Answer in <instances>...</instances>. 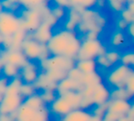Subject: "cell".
<instances>
[{
  "mask_svg": "<svg viewBox=\"0 0 134 121\" xmlns=\"http://www.w3.org/2000/svg\"><path fill=\"white\" fill-rule=\"evenodd\" d=\"M96 62H97V66L103 68V69L110 70L112 68L111 64H109V62L108 61V59H107V57H106L105 54H103V55L99 56L98 58H97Z\"/></svg>",
  "mask_w": 134,
  "mask_h": 121,
  "instance_id": "ab89813d",
  "label": "cell"
},
{
  "mask_svg": "<svg viewBox=\"0 0 134 121\" xmlns=\"http://www.w3.org/2000/svg\"><path fill=\"white\" fill-rule=\"evenodd\" d=\"M110 99L111 100H132L131 96L126 88H113L110 89Z\"/></svg>",
  "mask_w": 134,
  "mask_h": 121,
  "instance_id": "83f0119b",
  "label": "cell"
},
{
  "mask_svg": "<svg viewBox=\"0 0 134 121\" xmlns=\"http://www.w3.org/2000/svg\"><path fill=\"white\" fill-rule=\"evenodd\" d=\"M82 21V13L75 8L68 10L66 20L63 25V28L70 31H76L77 27Z\"/></svg>",
  "mask_w": 134,
  "mask_h": 121,
  "instance_id": "ac0fdd59",
  "label": "cell"
},
{
  "mask_svg": "<svg viewBox=\"0 0 134 121\" xmlns=\"http://www.w3.org/2000/svg\"><path fill=\"white\" fill-rule=\"evenodd\" d=\"M23 104L34 110H41L42 108L46 107V105H45V103L41 99L40 93H36L34 95H32L31 96H29L27 98H25Z\"/></svg>",
  "mask_w": 134,
  "mask_h": 121,
  "instance_id": "603a6c76",
  "label": "cell"
},
{
  "mask_svg": "<svg viewBox=\"0 0 134 121\" xmlns=\"http://www.w3.org/2000/svg\"><path fill=\"white\" fill-rule=\"evenodd\" d=\"M1 70H2L3 77H6L9 80L19 76V73H20V68L14 65V64H8V62H6L1 67Z\"/></svg>",
  "mask_w": 134,
  "mask_h": 121,
  "instance_id": "484cf974",
  "label": "cell"
},
{
  "mask_svg": "<svg viewBox=\"0 0 134 121\" xmlns=\"http://www.w3.org/2000/svg\"><path fill=\"white\" fill-rule=\"evenodd\" d=\"M119 17L122 19H124L126 22H128L129 24H131L134 23V14H132L130 10H128L127 8H125L120 14H119Z\"/></svg>",
  "mask_w": 134,
  "mask_h": 121,
  "instance_id": "60d3db41",
  "label": "cell"
},
{
  "mask_svg": "<svg viewBox=\"0 0 134 121\" xmlns=\"http://www.w3.org/2000/svg\"><path fill=\"white\" fill-rule=\"evenodd\" d=\"M131 106V102L127 100H111L108 103V113L119 117H126Z\"/></svg>",
  "mask_w": 134,
  "mask_h": 121,
  "instance_id": "5bb4252c",
  "label": "cell"
},
{
  "mask_svg": "<svg viewBox=\"0 0 134 121\" xmlns=\"http://www.w3.org/2000/svg\"><path fill=\"white\" fill-rule=\"evenodd\" d=\"M81 43L82 41L79 39L76 31L62 28L53 34L51 41L47 43V48L52 56H65L75 60Z\"/></svg>",
  "mask_w": 134,
  "mask_h": 121,
  "instance_id": "6da1fadb",
  "label": "cell"
},
{
  "mask_svg": "<svg viewBox=\"0 0 134 121\" xmlns=\"http://www.w3.org/2000/svg\"><path fill=\"white\" fill-rule=\"evenodd\" d=\"M23 84V81L20 79V77L18 76L14 79H11L8 83V88L6 90L5 95H20V88Z\"/></svg>",
  "mask_w": 134,
  "mask_h": 121,
  "instance_id": "4316f807",
  "label": "cell"
},
{
  "mask_svg": "<svg viewBox=\"0 0 134 121\" xmlns=\"http://www.w3.org/2000/svg\"><path fill=\"white\" fill-rule=\"evenodd\" d=\"M106 51V47L99 39L89 41V39H82V43H81L80 50L76 56V60L77 61L97 60V58L105 54Z\"/></svg>",
  "mask_w": 134,
  "mask_h": 121,
  "instance_id": "5b68a950",
  "label": "cell"
},
{
  "mask_svg": "<svg viewBox=\"0 0 134 121\" xmlns=\"http://www.w3.org/2000/svg\"><path fill=\"white\" fill-rule=\"evenodd\" d=\"M134 72L133 68H130L122 64H119L108 70L106 75V83L111 89L113 88H125L126 83L130 75Z\"/></svg>",
  "mask_w": 134,
  "mask_h": 121,
  "instance_id": "277c9868",
  "label": "cell"
},
{
  "mask_svg": "<svg viewBox=\"0 0 134 121\" xmlns=\"http://www.w3.org/2000/svg\"><path fill=\"white\" fill-rule=\"evenodd\" d=\"M40 95H41V99L45 105H51L56 100L58 97V95L56 91H52V90H45V91L40 92Z\"/></svg>",
  "mask_w": 134,
  "mask_h": 121,
  "instance_id": "836d02e7",
  "label": "cell"
},
{
  "mask_svg": "<svg viewBox=\"0 0 134 121\" xmlns=\"http://www.w3.org/2000/svg\"><path fill=\"white\" fill-rule=\"evenodd\" d=\"M92 100L95 104V106L108 103V101L110 100V89L108 87V85H106L104 83L97 84L92 95Z\"/></svg>",
  "mask_w": 134,
  "mask_h": 121,
  "instance_id": "2e32d148",
  "label": "cell"
},
{
  "mask_svg": "<svg viewBox=\"0 0 134 121\" xmlns=\"http://www.w3.org/2000/svg\"><path fill=\"white\" fill-rule=\"evenodd\" d=\"M21 19L14 12L1 10L0 13V34L3 37H11L21 30Z\"/></svg>",
  "mask_w": 134,
  "mask_h": 121,
  "instance_id": "8992f818",
  "label": "cell"
},
{
  "mask_svg": "<svg viewBox=\"0 0 134 121\" xmlns=\"http://www.w3.org/2000/svg\"><path fill=\"white\" fill-rule=\"evenodd\" d=\"M0 4H1V10H7L14 13H16L19 8H22L19 4V1H14V0H2Z\"/></svg>",
  "mask_w": 134,
  "mask_h": 121,
  "instance_id": "4dcf8cb0",
  "label": "cell"
},
{
  "mask_svg": "<svg viewBox=\"0 0 134 121\" xmlns=\"http://www.w3.org/2000/svg\"><path fill=\"white\" fill-rule=\"evenodd\" d=\"M79 83L84 86H89V85H97L98 84H101L102 82V77L100 76L97 72L93 73H87V74H84L83 73L82 77L79 80Z\"/></svg>",
  "mask_w": 134,
  "mask_h": 121,
  "instance_id": "d4e9b609",
  "label": "cell"
},
{
  "mask_svg": "<svg viewBox=\"0 0 134 121\" xmlns=\"http://www.w3.org/2000/svg\"><path fill=\"white\" fill-rule=\"evenodd\" d=\"M41 70L40 65L34 62H29L25 66L20 69L19 77L24 84H34L41 73Z\"/></svg>",
  "mask_w": 134,
  "mask_h": 121,
  "instance_id": "4fadbf2b",
  "label": "cell"
},
{
  "mask_svg": "<svg viewBox=\"0 0 134 121\" xmlns=\"http://www.w3.org/2000/svg\"><path fill=\"white\" fill-rule=\"evenodd\" d=\"M45 73H47V75H48L52 81H54L55 83L59 84L61 81L64 80L65 78L68 77V73H69V72L61 71V70H50V71H47V72H45Z\"/></svg>",
  "mask_w": 134,
  "mask_h": 121,
  "instance_id": "1f68e13d",
  "label": "cell"
},
{
  "mask_svg": "<svg viewBox=\"0 0 134 121\" xmlns=\"http://www.w3.org/2000/svg\"><path fill=\"white\" fill-rule=\"evenodd\" d=\"M50 8L52 14L58 20H61V19H64L67 16V13H68V10L66 8H63L60 6H57V5H53L52 7H50Z\"/></svg>",
  "mask_w": 134,
  "mask_h": 121,
  "instance_id": "d590c367",
  "label": "cell"
},
{
  "mask_svg": "<svg viewBox=\"0 0 134 121\" xmlns=\"http://www.w3.org/2000/svg\"><path fill=\"white\" fill-rule=\"evenodd\" d=\"M127 117H128L130 121H134V100L133 102H131V106H130V109L129 111Z\"/></svg>",
  "mask_w": 134,
  "mask_h": 121,
  "instance_id": "7dc6e473",
  "label": "cell"
},
{
  "mask_svg": "<svg viewBox=\"0 0 134 121\" xmlns=\"http://www.w3.org/2000/svg\"><path fill=\"white\" fill-rule=\"evenodd\" d=\"M118 121H130L129 120V118H128V117H120V118L119 119Z\"/></svg>",
  "mask_w": 134,
  "mask_h": 121,
  "instance_id": "f907efd6",
  "label": "cell"
},
{
  "mask_svg": "<svg viewBox=\"0 0 134 121\" xmlns=\"http://www.w3.org/2000/svg\"><path fill=\"white\" fill-rule=\"evenodd\" d=\"M73 110H75V108L72 106L71 102L63 95H58L56 100L50 105L51 113L53 114L54 116L59 117L60 118L66 116L67 114H69Z\"/></svg>",
  "mask_w": 134,
  "mask_h": 121,
  "instance_id": "7c38bea8",
  "label": "cell"
},
{
  "mask_svg": "<svg viewBox=\"0 0 134 121\" xmlns=\"http://www.w3.org/2000/svg\"><path fill=\"white\" fill-rule=\"evenodd\" d=\"M53 32H52V27L51 26L49 23L44 22L43 21L40 27L30 35L32 36L35 41H37L39 43L43 45H47V43L51 41V39L53 36Z\"/></svg>",
  "mask_w": 134,
  "mask_h": 121,
  "instance_id": "9a60e30c",
  "label": "cell"
},
{
  "mask_svg": "<svg viewBox=\"0 0 134 121\" xmlns=\"http://www.w3.org/2000/svg\"><path fill=\"white\" fill-rule=\"evenodd\" d=\"M49 110L46 107L41 110H34L21 105L15 113V121H48Z\"/></svg>",
  "mask_w": 134,
  "mask_h": 121,
  "instance_id": "9c48e42d",
  "label": "cell"
},
{
  "mask_svg": "<svg viewBox=\"0 0 134 121\" xmlns=\"http://www.w3.org/2000/svg\"><path fill=\"white\" fill-rule=\"evenodd\" d=\"M125 88H126L128 93L130 94V95L131 96L132 100H134V72L130 75V77H129L128 80H127Z\"/></svg>",
  "mask_w": 134,
  "mask_h": 121,
  "instance_id": "f35d334b",
  "label": "cell"
},
{
  "mask_svg": "<svg viewBox=\"0 0 134 121\" xmlns=\"http://www.w3.org/2000/svg\"><path fill=\"white\" fill-rule=\"evenodd\" d=\"M75 67L84 74L93 73L97 72V64L96 60H85V61H76Z\"/></svg>",
  "mask_w": 134,
  "mask_h": 121,
  "instance_id": "44dd1931",
  "label": "cell"
},
{
  "mask_svg": "<svg viewBox=\"0 0 134 121\" xmlns=\"http://www.w3.org/2000/svg\"><path fill=\"white\" fill-rule=\"evenodd\" d=\"M129 27V23L126 22L124 19H122L120 17H118L115 20V28L118 30H121V31H126L127 28Z\"/></svg>",
  "mask_w": 134,
  "mask_h": 121,
  "instance_id": "b9f144b4",
  "label": "cell"
},
{
  "mask_svg": "<svg viewBox=\"0 0 134 121\" xmlns=\"http://www.w3.org/2000/svg\"><path fill=\"white\" fill-rule=\"evenodd\" d=\"M82 89L83 85L78 81L73 80V79L67 77L58 84L56 93L58 95H62L66 93H69V92H80Z\"/></svg>",
  "mask_w": 134,
  "mask_h": 121,
  "instance_id": "e0dca14e",
  "label": "cell"
},
{
  "mask_svg": "<svg viewBox=\"0 0 134 121\" xmlns=\"http://www.w3.org/2000/svg\"><path fill=\"white\" fill-rule=\"evenodd\" d=\"M28 35L29 34L27 33L26 30L21 28L17 33H15L13 36H11L12 43H11V48L9 49V50H20L23 42L26 39V38L28 37Z\"/></svg>",
  "mask_w": 134,
  "mask_h": 121,
  "instance_id": "cb8c5ba5",
  "label": "cell"
},
{
  "mask_svg": "<svg viewBox=\"0 0 134 121\" xmlns=\"http://www.w3.org/2000/svg\"><path fill=\"white\" fill-rule=\"evenodd\" d=\"M41 8L38 9H24L23 8V10L21 11V15L19 16L21 19V28L26 30L28 34L33 33L39 28L40 25L43 22Z\"/></svg>",
  "mask_w": 134,
  "mask_h": 121,
  "instance_id": "ba28073f",
  "label": "cell"
},
{
  "mask_svg": "<svg viewBox=\"0 0 134 121\" xmlns=\"http://www.w3.org/2000/svg\"><path fill=\"white\" fill-rule=\"evenodd\" d=\"M19 4L24 9H38L41 7L47 4V2L41 1V0H30V1L24 0V1H19Z\"/></svg>",
  "mask_w": 134,
  "mask_h": 121,
  "instance_id": "d6a6232c",
  "label": "cell"
},
{
  "mask_svg": "<svg viewBox=\"0 0 134 121\" xmlns=\"http://www.w3.org/2000/svg\"><path fill=\"white\" fill-rule=\"evenodd\" d=\"M82 75H83V73H81L76 67H74L73 69L70 70L69 73H68V77H69V78L73 79V80H75V81H78V82L81 79V77H82Z\"/></svg>",
  "mask_w": 134,
  "mask_h": 121,
  "instance_id": "7bdbcfd3",
  "label": "cell"
},
{
  "mask_svg": "<svg viewBox=\"0 0 134 121\" xmlns=\"http://www.w3.org/2000/svg\"><path fill=\"white\" fill-rule=\"evenodd\" d=\"M103 121H104V120H103Z\"/></svg>",
  "mask_w": 134,
  "mask_h": 121,
  "instance_id": "816d5d0a",
  "label": "cell"
},
{
  "mask_svg": "<svg viewBox=\"0 0 134 121\" xmlns=\"http://www.w3.org/2000/svg\"><path fill=\"white\" fill-rule=\"evenodd\" d=\"M99 38V33L96 31H89L84 36V39H89V41H97Z\"/></svg>",
  "mask_w": 134,
  "mask_h": 121,
  "instance_id": "f6af8a7d",
  "label": "cell"
},
{
  "mask_svg": "<svg viewBox=\"0 0 134 121\" xmlns=\"http://www.w3.org/2000/svg\"><path fill=\"white\" fill-rule=\"evenodd\" d=\"M20 50L30 62L39 61L40 62L51 56L47 45L39 43L30 34L23 42Z\"/></svg>",
  "mask_w": 134,
  "mask_h": 121,
  "instance_id": "3957f363",
  "label": "cell"
},
{
  "mask_svg": "<svg viewBox=\"0 0 134 121\" xmlns=\"http://www.w3.org/2000/svg\"><path fill=\"white\" fill-rule=\"evenodd\" d=\"M107 25V19L100 10L97 8H89L82 12V21L77 27V34L86 35L89 31L100 33Z\"/></svg>",
  "mask_w": 134,
  "mask_h": 121,
  "instance_id": "7a4b0ae2",
  "label": "cell"
},
{
  "mask_svg": "<svg viewBox=\"0 0 134 121\" xmlns=\"http://www.w3.org/2000/svg\"><path fill=\"white\" fill-rule=\"evenodd\" d=\"M89 121H103V119H101V118H99V117L93 116V117H91V119H90Z\"/></svg>",
  "mask_w": 134,
  "mask_h": 121,
  "instance_id": "681fc988",
  "label": "cell"
},
{
  "mask_svg": "<svg viewBox=\"0 0 134 121\" xmlns=\"http://www.w3.org/2000/svg\"><path fill=\"white\" fill-rule=\"evenodd\" d=\"M75 59L65 57V56H52L39 62L41 72H47L50 70H61V71L69 72L75 67Z\"/></svg>",
  "mask_w": 134,
  "mask_h": 121,
  "instance_id": "52a82bcc",
  "label": "cell"
},
{
  "mask_svg": "<svg viewBox=\"0 0 134 121\" xmlns=\"http://www.w3.org/2000/svg\"><path fill=\"white\" fill-rule=\"evenodd\" d=\"M127 9L130 10L132 14H134V0L127 1Z\"/></svg>",
  "mask_w": 134,
  "mask_h": 121,
  "instance_id": "c3c4849f",
  "label": "cell"
},
{
  "mask_svg": "<svg viewBox=\"0 0 134 121\" xmlns=\"http://www.w3.org/2000/svg\"><path fill=\"white\" fill-rule=\"evenodd\" d=\"M120 64L134 69V51H126L122 53Z\"/></svg>",
  "mask_w": 134,
  "mask_h": 121,
  "instance_id": "8d00e7d4",
  "label": "cell"
},
{
  "mask_svg": "<svg viewBox=\"0 0 134 121\" xmlns=\"http://www.w3.org/2000/svg\"><path fill=\"white\" fill-rule=\"evenodd\" d=\"M30 62L21 50H2L1 53V67L6 62L18 66L21 69Z\"/></svg>",
  "mask_w": 134,
  "mask_h": 121,
  "instance_id": "8fae6325",
  "label": "cell"
},
{
  "mask_svg": "<svg viewBox=\"0 0 134 121\" xmlns=\"http://www.w3.org/2000/svg\"><path fill=\"white\" fill-rule=\"evenodd\" d=\"M106 55L107 59L108 61L109 62V64H111L112 68L114 66L118 65L119 64H120V61H121V56L122 54L120 53V51L116 49H111V50H108L105 53Z\"/></svg>",
  "mask_w": 134,
  "mask_h": 121,
  "instance_id": "f546056e",
  "label": "cell"
},
{
  "mask_svg": "<svg viewBox=\"0 0 134 121\" xmlns=\"http://www.w3.org/2000/svg\"><path fill=\"white\" fill-rule=\"evenodd\" d=\"M92 117L91 110L75 109L61 117L60 121H89Z\"/></svg>",
  "mask_w": 134,
  "mask_h": 121,
  "instance_id": "ffe728a7",
  "label": "cell"
},
{
  "mask_svg": "<svg viewBox=\"0 0 134 121\" xmlns=\"http://www.w3.org/2000/svg\"><path fill=\"white\" fill-rule=\"evenodd\" d=\"M126 39L127 34L124 31L115 30L110 34L108 42H109V45L112 48L118 50V48H119V47H121L126 43Z\"/></svg>",
  "mask_w": 134,
  "mask_h": 121,
  "instance_id": "7402d4cb",
  "label": "cell"
},
{
  "mask_svg": "<svg viewBox=\"0 0 134 121\" xmlns=\"http://www.w3.org/2000/svg\"><path fill=\"white\" fill-rule=\"evenodd\" d=\"M107 112H108V103L105 105H101V106H94L91 109L92 115L95 116V117H99L101 119H104Z\"/></svg>",
  "mask_w": 134,
  "mask_h": 121,
  "instance_id": "74e56055",
  "label": "cell"
},
{
  "mask_svg": "<svg viewBox=\"0 0 134 121\" xmlns=\"http://www.w3.org/2000/svg\"><path fill=\"white\" fill-rule=\"evenodd\" d=\"M37 93V90H36L34 84H24L23 83L22 86L20 88V95L23 97V98H27L29 96H31L32 95Z\"/></svg>",
  "mask_w": 134,
  "mask_h": 121,
  "instance_id": "e575fe53",
  "label": "cell"
},
{
  "mask_svg": "<svg viewBox=\"0 0 134 121\" xmlns=\"http://www.w3.org/2000/svg\"><path fill=\"white\" fill-rule=\"evenodd\" d=\"M9 81H10L9 79L6 78V77H2L1 80H0V95H1L0 99L5 95V93H6V90H7V88H8Z\"/></svg>",
  "mask_w": 134,
  "mask_h": 121,
  "instance_id": "ee69618b",
  "label": "cell"
},
{
  "mask_svg": "<svg viewBox=\"0 0 134 121\" xmlns=\"http://www.w3.org/2000/svg\"><path fill=\"white\" fill-rule=\"evenodd\" d=\"M23 102H24V98L20 95H5L0 99V114L1 115H13L20 107Z\"/></svg>",
  "mask_w": 134,
  "mask_h": 121,
  "instance_id": "30bf717a",
  "label": "cell"
},
{
  "mask_svg": "<svg viewBox=\"0 0 134 121\" xmlns=\"http://www.w3.org/2000/svg\"><path fill=\"white\" fill-rule=\"evenodd\" d=\"M126 34L130 39L134 42V23L129 24V27L126 30Z\"/></svg>",
  "mask_w": 134,
  "mask_h": 121,
  "instance_id": "bcb514c9",
  "label": "cell"
},
{
  "mask_svg": "<svg viewBox=\"0 0 134 121\" xmlns=\"http://www.w3.org/2000/svg\"><path fill=\"white\" fill-rule=\"evenodd\" d=\"M107 7L109 8V10L111 12L119 15L127 8V1H123V0H110V1H107Z\"/></svg>",
  "mask_w": 134,
  "mask_h": 121,
  "instance_id": "f1b7e54d",
  "label": "cell"
},
{
  "mask_svg": "<svg viewBox=\"0 0 134 121\" xmlns=\"http://www.w3.org/2000/svg\"><path fill=\"white\" fill-rule=\"evenodd\" d=\"M58 84L52 81L50 77L47 75L45 72H41L39 77H38L37 81L34 84L36 90H40V91H45V90H52V91H56L57 89Z\"/></svg>",
  "mask_w": 134,
  "mask_h": 121,
  "instance_id": "d6986e66",
  "label": "cell"
}]
</instances>
